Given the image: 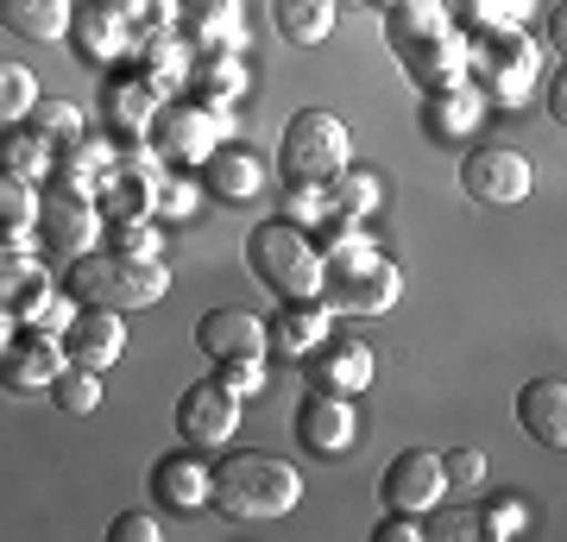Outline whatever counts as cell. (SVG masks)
Here are the masks:
<instances>
[{
    "label": "cell",
    "instance_id": "obj_1",
    "mask_svg": "<svg viewBox=\"0 0 567 542\" xmlns=\"http://www.w3.org/2000/svg\"><path fill=\"white\" fill-rule=\"evenodd\" d=\"M297 499H303V480L278 454H227L208 467V511H221L234 523L284 518V511H297Z\"/></svg>",
    "mask_w": 567,
    "mask_h": 542
},
{
    "label": "cell",
    "instance_id": "obj_2",
    "mask_svg": "<svg viewBox=\"0 0 567 542\" xmlns=\"http://www.w3.org/2000/svg\"><path fill=\"white\" fill-rule=\"evenodd\" d=\"M63 290L82 303V309H152V303L171 290V272L164 259H121V253H76L70 259V278Z\"/></svg>",
    "mask_w": 567,
    "mask_h": 542
},
{
    "label": "cell",
    "instance_id": "obj_3",
    "mask_svg": "<svg viewBox=\"0 0 567 542\" xmlns=\"http://www.w3.org/2000/svg\"><path fill=\"white\" fill-rule=\"evenodd\" d=\"M246 265H252V278H259L271 297H316V290H322V253H316V234L297 227V222L252 227Z\"/></svg>",
    "mask_w": 567,
    "mask_h": 542
},
{
    "label": "cell",
    "instance_id": "obj_4",
    "mask_svg": "<svg viewBox=\"0 0 567 542\" xmlns=\"http://www.w3.org/2000/svg\"><path fill=\"white\" fill-rule=\"evenodd\" d=\"M461 44H466V82L486 101L517 108L524 89L536 82V44L517 25H473V32H461Z\"/></svg>",
    "mask_w": 567,
    "mask_h": 542
},
{
    "label": "cell",
    "instance_id": "obj_5",
    "mask_svg": "<svg viewBox=\"0 0 567 542\" xmlns=\"http://www.w3.org/2000/svg\"><path fill=\"white\" fill-rule=\"evenodd\" d=\"M341 164H353V140L347 126L328 114V108H303L284 121V140H278V171L290 183H322L334 177Z\"/></svg>",
    "mask_w": 567,
    "mask_h": 542
},
{
    "label": "cell",
    "instance_id": "obj_6",
    "mask_svg": "<svg viewBox=\"0 0 567 542\" xmlns=\"http://www.w3.org/2000/svg\"><path fill=\"white\" fill-rule=\"evenodd\" d=\"M234 133V108H215V101H164L145 145L158 152V158H177V164H203L215 145Z\"/></svg>",
    "mask_w": 567,
    "mask_h": 542
},
{
    "label": "cell",
    "instance_id": "obj_7",
    "mask_svg": "<svg viewBox=\"0 0 567 542\" xmlns=\"http://www.w3.org/2000/svg\"><path fill=\"white\" fill-rule=\"evenodd\" d=\"M398 290H404V272L385 253H365L353 265H322L316 303H322L328 316H385L391 303H398Z\"/></svg>",
    "mask_w": 567,
    "mask_h": 542
},
{
    "label": "cell",
    "instance_id": "obj_8",
    "mask_svg": "<svg viewBox=\"0 0 567 542\" xmlns=\"http://www.w3.org/2000/svg\"><path fill=\"white\" fill-rule=\"evenodd\" d=\"M529 183H536V171H529L524 152H511V145H473L461 158V190L480 208H517V202L529 196Z\"/></svg>",
    "mask_w": 567,
    "mask_h": 542
},
{
    "label": "cell",
    "instance_id": "obj_9",
    "mask_svg": "<svg viewBox=\"0 0 567 542\" xmlns=\"http://www.w3.org/2000/svg\"><path fill=\"white\" fill-rule=\"evenodd\" d=\"M240 429V398L221 379H196L177 398V436L189 448H227Z\"/></svg>",
    "mask_w": 567,
    "mask_h": 542
},
{
    "label": "cell",
    "instance_id": "obj_10",
    "mask_svg": "<svg viewBox=\"0 0 567 542\" xmlns=\"http://www.w3.org/2000/svg\"><path fill=\"white\" fill-rule=\"evenodd\" d=\"M39 241L51 246V253H70V259L89 253V246L102 241V208H95V196L51 183V196L39 202Z\"/></svg>",
    "mask_w": 567,
    "mask_h": 542
},
{
    "label": "cell",
    "instance_id": "obj_11",
    "mask_svg": "<svg viewBox=\"0 0 567 542\" xmlns=\"http://www.w3.org/2000/svg\"><path fill=\"white\" fill-rule=\"evenodd\" d=\"M164 101L171 95H164L158 82H145L140 70L126 63V70H114V76L102 82V126L114 133V140H145Z\"/></svg>",
    "mask_w": 567,
    "mask_h": 542
},
{
    "label": "cell",
    "instance_id": "obj_12",
    "mask_svg": "<svg viewBox=\"0 0 567 542\" xmlns=\"http://www.w3.org/2000/svg\"><path fill=\"white\" fill-rule=\"evenodd\" d=\"M447 480H442V454H429V448H410L398 461L385 467V480H379V504L385 511H410V518H429L435 504H442Z\"/></svg>",
    "mask_w": 567,
    "mask_h": 542
},
{
    "label": "cell",
    "instance_id": "obj_13",
    "mask_svg": "<svg viewBox=\"0 0 567 542\" xmlns=\"http://www.w3.org/2000/svg\"><path fill=\"white\" fill-rule=\"evenodd\" d=\"M70 44H76V58L89 70H107V63H121L133 51V32H126L114 0H82L76 13H70Z\"/></svg>",
    "mask_w": 567,
    "mask_h": 542
},
{
    "label": "cell",
    "instance_id": "obj_14",
    "mask_svg": "<svg viewBox=\"0 0 567 542\" xmlns=\"http://www.w3.org/2000/svg\"><path fill=\"white\" fill-rule=\"evenodd\" d=\"M297 442H303V454H322V461L347 454V448H353V398L309 391V398L297 403Z\"/></svg>",
    "mask_w": 567,
    "mask_h": 542
},
{
    "label": "cell",
    "instance_id": "obj_15",
    "mask_svg": "<svg viewBox=\"0 0 567 542\" xmlns=\"http://www.w3.org/2000/svg\"><path fill=\"white\" fill-rule=\"evenodd\" d=\"M63 341L58 335H39V328H25L20 341L0 347V385L7 391H51V379L63 372Z\"/></svg>",
    "mask_w": 567,
    "mask_h": 542
},
{
    "label": "cell",
    "instance_id": "obj_16",
    "mask_svg": "<svg viewBox=\"0 0 567 542\" xmlns=\"http://www.w3.org/2000/svg\"><path fill=\"white\" fill-rule=\"evenodd\" d=\"M177 25L196 51H246V0H177Z\"/></svg>",
    "mask_w": 567,
    "mask_h": 542
},
{
    "label": "cell",
    "instance_id": "obj_17",
    "mask_svg": "<svg viewBox=\"0 0 567 542\" xmlns=\"http://www.w3.org/2000/svg\"><path fill=\"white\" fill-rule=\"evenodd\" d=\"M196 347L208 360H265L271 341H265V321L252 309H208L196 321Z\"/></svg>",
    "mask_w": 567,
    "mask_h": 542
},
{
    "label": "cell",
    "instance_id": "obj_18",
    "mask_svg": "<svg viewBox=\"0 0 567 542\" xmlns=\"http://www.w3.org/2000/svg\"><path fill=\"white\" fill-rule=\"evenodd\" d=\"M265 341H271V354H284V360L303 366L309 354L328 341V309L316 297H284L278 316L265 321Z\"/></svg>",
    "mask_w": 567,
    "mask_h": 542
},
{
    "label": "cell",
    "instance_id": "obj_19",
    "mask_svg": "<svg viewBox=\"0 0 567 542\" xmlns=\"http://www.w3.org/2000/svg\"><path fill=\"white\" fill-rule=\"evenodd\" d=\"M63 354L76 366H95V372H107V366L126 354V321L121 309H76V321L63 328Z\"/></svg>",
    "mask_w": 567,
    "mask_h": 542
},
{
    "label": "cell",
    "instance_id": "obj_20",
    "mask_svg": "<svg viewBox=\"0 0 567 542\" xmlns=\"http://www.w3.org/2000/svg\"><path fill=\"white\" fill-rule=\"evenodd\" d=\"M365 385H372V347L365 341H322L309 354V391L360 398Z\"/></svg>",
    "mask_w": 567,
    "mask_h": 542
},
{
    "label": "cell",
    "instance_id": "obj_21",
    "mask_svg": "<svg viewBox=\"0 0 567 542\" xmlns=\"http://www.w3.org/2000/svg\"><path fill=\"white\" fill-rule=\"evenodd\" d=\"M423 133L435 145H454L466 140L473 126H480V114H486V95L473 89V82H447V89H423Z\"/></svg>",
    "mask_w": 567,
    "mask_h": 542
},
{
    "label": "cell",
    "instance_id": "obj_22",
    "mask_svg": "<svg viewBox=\"0 0 567 542\" xmlns=\"http://www.w3.org/2000/svg\"><path fill=\"white\" fill-rule=\"evenodd\" d=\"M259 183H265V164L252 158L246 145H234V140H221L203 158V196L208 202H252L259 196Z\"/></svg>",
    "mask_w": 567,
    "mask_h": 542
},
{
    "label": "cell",
    "instance_id": "obj_23",
    "mask_svg": "<svg viewBox=\"0 0 567 542\" xmlns=\"http://www.w3.org/2000/svg\"><path fill=\"white\" fill-rule=\"evenodd\" d=\"M517 422H524L529 442H543L561 454L567 448V385L561 379H529L517 391Z\"/></svg>",
    "mask_w": 567,
    "mask_h": 542
},
{
    "label": "cell",
    "instance_id": "obj_24",
    "mask_svg": "<svg viewBox=\"0 0 567 542\" xmlns=\"http://www.w3.org/2000/svg\"><path fill=\"white\" fill-rule=\"evenodd\" d=\"M152 499L164 511H208V461L189 448V454H164L152 467Z\"/></svg>",
    "mask_w": 567,
    "mask_h": 542
},
{
    "label": "cell",
    "instance_id": "obj_25",
    "mask_svg": "<svg viewBox=\"0 0 567 542\" xmlns=\"http://www.w3.org/2000/svg\"><path fill=\"white\" fill-rule=\"evenodd\" d=\"M152 190H158V164H114L95 190V208L102 222H133V215H152Z\"/></svg>",
    "mask_w": 567,
    "mask_h": 542
},
{
    "label": "cell",
    "instance_id": "obj_26",
    "mask_svg": "<svg viewBox=\"0 0 567 542\" xmlns=\"http://www.w3.org/2000/svg\"><path fill=\"white\" fill-rule=\"evenodd\" d=\"M398 63H404L410 76L423 82V89H447V82H466V44H461V25H447V32H435V39L410 44V51H398Z\"/></svg>",
    "mask_w": 567,
    "mask_h": 542
},
{
    "label": "cell",
    "instance_id": "obj_27",
    "mask_svg": "<svg viewBox=\"0 0 567 542\" xmlns=\"http://www.w3.org/2000/svg\"><path fill=\"white\" fill-rule=\"evenodd\" d=\"M183 89H196V101H215V108H234L246 89V63L240 51H189V76Z\"/></svg>",
    "mask_w": 567,
    "mask_h": 542
},
{
    "label": "cell",
    "instance_id": "obj_28",
    "mask_svg": "<svg viewBox=\"0 0 567 542\" xmlns=\"http://www.w3.org/2000/svg\"><path fill=\"white\" fill-rule=\"evenodd\" d=\"M322 202H328V222H365V215H379L385 183L360 171V164H341L334 177H322Z\"/></svg>",
    "mask_w": 567,
    "mask_h": 542
},
{
    "label": "cell",
    "instance_id": "obj_29",
    "mask_svg": "<svg viewBox=\"0 0 567 542\" xmlns=\"http://www.w3.org/2000/svg\"><path fill=\"white\" fill-rule=\"evenodd\" d=\"M121 164V152L114 145H95L89 133H82L70 152H58V164H51V183H63V190H82V196H95L102 190V177Z\"/></svg>",
    "mask_w": 567,
    "mask_h": 542
},
{
    "label": "cell",
    "instance_id": "obj_30",
    "mask_svg": "<svg viewBox=\"0 0 567 542\" xmlns=\"http://www.w3.org/2000/svg\"><path fill=\"white\" fill-rule=\"evenodd\" d=\"M51 164H58V152L32 133V121L0 126V171H7V177L39 183V177H51Z\"/></svg>",
    "mask_w": 567,
    "mask_h": 542
},
{
    "label": "cell",
    "instance_id": "obj_31",
    "mask_svg": "<svg viewBox=\"0 0 567 542\" xmlns=\"http://www.w3.org/2000/svg\"><path fill=\"white\" fill-rule=\"evenodd\" d=\"M0 25L32 44H51L70 32V0H0Z\"/></svg>",
    "mask_w": 567,
    "mask_h": 542
},
{
    "label": "cell",
    "instance_id": "obj_32",
    "mask_svg": "<svg viewBox=\"0 0 567 542\" xmlns=\"http://www.w3.org/2000/svg\"><path fill=\"white\" fill-rule=\"evenodd\" d=\"M447 13H442V0H398V7H385V39L391 51H410V44H423L435 39V32H447Z\"/></svg>",
    "mask_w": 567,
    "mask_h": 542
},
{
    "label": "cell",
    "instance_id": "obj_33",
    "mask_svg": "<svg viewBox=\"0 0 567 542\" xmlns=\"http://www.w3.org/2000/svg\"><path fill=\"white\" fill-rule=\"evenodd\" d=\"M334 13L341 0H271V20L290 44H322L334 32Z\"/></svg>",
    "mask_w": 567,
    "mask_h": 542
},
{
    "label": "cell",
    "instance_id": "obj_34",
    "mask_svg": "<svg viewBox=\"0 0 567 542\" xmlns=\"http://www.w3.org/2000/svg\"><path fill=\"white\" fill-rule=\"evenodd\" d=\"M126 63H133L145 82H158L164 95H171V89H183V76H189V51H183L171 32H164V39H140L133 51H126Z\"/></svg>",
    "mask_w": 567,
    "mask_h": 542
},
{
    "label": "cell",
    "instance_id": "obj_35",
    "mask_svg": "<svg viewBox=\"0 0 567 542\" xmlns=\"http://www.w3.org/2000/svg\"><path fill=\"white\" fill-rule=\"evenodd\" d=\"M51 398H58L63 417H95V410H102V372L63 360V372L51 379Z\"/></svg>",
    "mask_w": 567,
    "mask_h": 542
},
{
    "label": "cell",
    "instance_id": "obj_36",
    "mask_svg": "<svg viewBox=\"0 0 567 542\" xmlns=\"http://www.w3.org/2000/svg\"><path fill=\"white\" fill-rule=\"evenodd\" d=\"M25 121H32V133H39V140L51 145V152H70V145L82 140V114L70 108V101H58V95H51V101L39 95V101H32V114H25Z\"/></svg>",
    "mask_w": 567,
    "mask_h": 542
},
{
    "label": "cell",
    "instance_id": "obj_37",
    "mask_svg": "<svg viewBox=\"0 0 567 542\" xmlns=\"http://www.w3.org/2000/svg\"><path fill=\"white\" fill-rule=\"evenodd\" d=\"M32 227H39V196H32V183L0 171V241H25Z\"/></svg>",
    "mask_w": 567,
    "mask_h": 542
},
{
    "label": "cell",
    "instance_id": "obj_38",
    "mask_svg": "<svg viewBox=\"0 0 567 542\" xmlns=\"http://www.w3.org/2000/svg\"><path fill=\"white\" fill-rule=\"evenodd\" d=\"M107 234V253H121V259H164V234L152 215H133V222H102Z\"/></svg>",
    "mask_w": 567,
    "mask_h": 542
},
{
    "label": "cell",
    "instance_id": "obj_39",
    "mask_svg": "<svg viewBox=\"0 0 567 542\" xmlns=\"http://www.w3.org/2000/svg\"><path fill=\"white\" fill-rule=\"evenodd\" d=\"M536 7V0H442V13L461 32H473V25H517Z\"/></svg>",
    "mask_w": 567,
    "mask_h": 542
},
{
    "label": "cell",
    "instance_id": "obj_40",
    "mask_svg": "<svg viewBox=\"0 0 567 542\" xmlns=\"http://www.w3.org/2000/svg\"><path fill=\"white\" fill-rule=\"evenodd\" d=\"M32 101H39V76L25 70V63L0 58V126H13L32 114Z\"/></svg>",
    "mask_w": 567,
    "mask_h": 542
},
{
    "label": "cell",
    "instance_id": "obj_41",
    "mask_svg": "<svg viewBox=\"0 0 567 542\" xmlns=\"http://www.w3.org/2000/svg\"><path fill=\"white\" fill-rule=\"evenodd\" d=\"M114 7H121V20H126V32H133V44L177 32V0H114Z\"/></svg>",
    "mask_w": 567,
    "mask_h": 542
},
{
    "label": "cell",
    "instance_id": "obj_42",
    "mask_svg": "<svg viewBox=\"0 0 567 542\" xmlns=\"http://www.w3.org/2000/svg\"><path fill=\"white\" fill-rule=\"evenodd\" d=\"M196 202H203V183L189 177H158V190H152V222H183V215H196Z\"/></svg>",
    "mask_w": 567,
    "mask_h": 542
},
{
    "label": "cell",
    "instance_id": "obj_43",
    "mask_svg": "<svg viewBox=\"0 0 567 542\" xmlns=\"http://www.w3.org/2000/svg\"><path fill=\"white\" fill-rule=\"evenodd\" d=\"M284 222H297V227H316L328 222V202H322V183H290V202H284Z\"/></svg>",
    "mask_w": 567,
    "mask_h": 542
},
{
    "label": "cell",
    "instance_id": "obj_44",
    "mask_svg": "<svg viewBox=\"0 0 567 542\" xmlns=\"http://www.w3.org/2000/svg\"><path fill=\"white\" fill-rule=\"evenodd\" d=\"M76 321V297L70 290H51L44 303H32V316H25V328H39V335H58L63 341V328Z\"/></svg>",
    "mask_w": 567,
    "mask_h": 542
},
{
    "label": "cell",
    "instance_id": "obj_45",
    "mask_svg": "<svg viewBox=\"0 0 567 542\" xmlns=\"http://www.w3.org/2000/svg\"><path fill=\"white\" fill-rule=\"evenodd\" d=\"M473 523H480V536H492V542L524 536V499H492Z\"/></svg>",
    "mask_w": 567,
    "mask_h": 542
},
{
    "label": "cell",
    "instance_id": "obj_46",
    "mask_svg": "<svg viewBox=\"0 0 567 542\" xmlns=\"http://www.w3.org/2000/svg\"><path fill=\"white\" fill-rule=\"evenodd\" d=\"M215 379L246 403V398H259L265 391V360H215Z\"/></svg>",
    "mask_w": 567,
    "mask_h": 542
},
{
    "label": "cell",
    "instance_id": "obj_47",
    "mask_svg": "<svg viewBox=\"0 0 567 542\" xmlns=\"http://www.w3.org/2000/svg\"><path fill=\"white\" fill-rule=\"evenodd\" d=\"M442 480L447 485H486V454H480V448H447Z\"/></svg>",
    "mask_w": 567,
    "mask_h": 542
},
{
    "label": "cell",
    "instance_id": "obj_48",
    "mask_svg": "<svg viewBox=\"0 0 567 542\" xmlns=\"http://www.w3.org/2000/svg\"><path fill=\"white\" fill-rule=\"evenodd\" d=\"M107 536H114V542H158L164 530H158V518H152V511H126V518L107 523Z\"/></svg>",
    "mask_w": 567,
    "mask_h": 542
},
{
    "label": "cell",
    "instance_id": "obj_49",
    "mask_svg": "<svg viewBox=\"0 0 567 542\" xmlns=\"http://www.w3.org/2000/svg\"><path fill=\"white\" fill-rule=\"evenodd\" d=\"M423 530H416V518L410 511H385V523H379V542H416Z\"/></svg>",
    "mask_w": 567,
    "mask_h": 542
},
{
    "label": "cell",
    "instance_id": "obj_50",
    "mask_svg": "<svg viewBox=\"0 0 567 542\" xmlns=\"http://www.w3.org/2000/svg\"><path fill=\"white\" fill-rule=\"evenodd\" d=\"M548 114H555V126L567 121V70L555 63V76H548Z\"/></svg>",
    "mask_w": 567,
    "mask_h": 542
},
{
    "label": "cell",
    "instance_id": "obj_51",
    "mask_svg": "<svg viewBox=\"0 0 567 542\" xmlns=\"http://www.w3.org/2000/svg\"><path fill=\"white\" fill-rule=\"evenodd\" d=\"M435 536H480L473 518H435Z\"/></svg>",
    "mask_w": 567,
    "mask_h": 542
},
{
    "label": "cell",
    "instance_id": "obj_52",
    "mask_svg": "<svg viewBox=\"0 0 567 542\" xmlns=\"http://www.w3.org/2000/svg\"><path fill=\"white\" fill-rule=\"evenodd\" d=\"M7 321H13V316H7V309H0V347H7V341H13V335H7Z\"/></svg>",
    "mask_w": 567,
    "mask_h": 542
},
{
    "label": "cell",
    "instance_id": "obj_53",
    "mask_svg": "<svg viewBox=\"0 0 567 542\" xmlns=\"http://www.w3.org/2000/svg\"><path fill=\"white\" fill-rule=\"evenodd\" d=\"M372 7H398V0H372Z\"/></svg>",
    "mask_w": 567,
    "mask_h": 542
}]
</instances>
